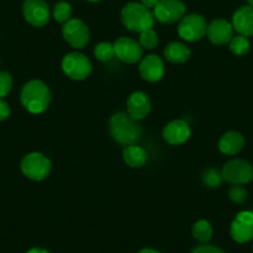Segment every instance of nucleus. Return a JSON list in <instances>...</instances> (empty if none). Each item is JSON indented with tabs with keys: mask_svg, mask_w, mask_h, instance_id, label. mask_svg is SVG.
Returning a JSON list of instances; mask_svg holds the SVG:
<instances>
[{
	"mask_svg": "<svg viewBox=\"0 0 253 253\" xmlns=\"http://www.w3.org/2000/svg\"><path fill=\"white\" fill-rule=\"evenodd\" d=\"M109 132L117 143L128 147L139 140L142 128L137 119L132 116L124 112H118L109 119Z\"/></svg>",
	"mask_w": 253,
	"mask_h": 253,
	"instance_id": "1",
	"label": "nucleus"
},
{
	"mask_svg": "<svg viewBox=\"0 0 253 253\" xmlns=\"http://www.w3.org/2000/svg\"><path fill=\"white\" fill-rule=\"evenodd\" d=\"M20 99L26 111L39 114L47 109L51 101V92L42 81L31 80L23 87Z\"/></svg>",
	"mask_w": 253,
	"mask_h": 253,
	"instance_id": "2",
	"label": "nucleus"
},
{
	"mask_svg": "<svg viewBox=\"0 0 253 253\" xmlns=\"http://www.w3.org/2000/svg\"><path fill=\"white\" fill-rule=\"evenodd\" d=\"M121 19L123 25L128 30L135 33H143L153 28L154 24V14L150 9L145 8L139 3H128L121 13Z\"/></svg>",
	"mask_w": 253,
	"mask_h": 253,
	"instance_id": "3",
	"label": "nucleus"
},
{
	"mask_svg": "<svg viewBox=\"0 0 253 253\" xmlns=\"http://www.w3.org/2000/svg\"><path fill=\"white\" fill-rule=\"evenodd\" d=\"M21 171L34 181H41L50 175L51 162L41 153H30L21 160Z\"/></svg>",
	"mask_w": 253,
	"mask_h": 253,
	"instance_id": "4",
	"label": "nucleus"
},
{
	"mask_svg": "<svg viewBox=\"0 0 253 253\" xmlns=\"http://www.w3.org/2000/svg\"><path fill=\"white\" fill-rule=\"evenodd\" d=\"M61 66L67 77L76 81L87 79L92 72V63L89 58L80 52L67 53L63 57Z\"/></svg>",
	"mask_w": 253,
	"mask_h": 253,
	"instance_id": "5",
	"label": "nucleus"
},
{
	"mask_svg": "<svg viewBox=\"0 0 253 253\" xmlns=\"http://www.w3.org/2000/svg\"><path fill=\"white\" fill-rule=\"evenodd\" d=\"M222 177L232 185H246L253 180V167L243 159L228 160L222 168Z\"/></svg>",
	"mask_w": 253,
	"mask_h": 253,
	"instance_id": "6",
	"label": "nucleus"
},
{
	"mask_svg": "<svg viewBox=\"0 0 253 253\" xmlns=\"http://www.w3.org/2000/svg\"><path fill=\"white\" fill-rule=\"evenodd\" d=\"M206 30H208V24H206L205 18L200 14L185 15L180 20L179 28H177L180 38L190 42L203 39L206 35Z\"/></svg>",
	"mask_w": 253,
	"mask_h": 253,
	"instance_id": "7",
	"label": "nucleus"
},
{
	"mask_svg": "<svg viewBox=\"0 0 253 253\" xmlns=\"http://www.w3.org/2000/svg\"><path fill=\"white\" fill-rule=\"evenodd\" d=\"M62 35L65 41L74 48L86 47L89 41V29L80 19H70L62 26Z\"/></svg>",
	"mask_w": 253,
	"mask_h": 253,
	"instance_id": "8",
	"label": "nucleus"
},
{
	"mask_svg": "<svg viewBox=\"0 0 253 253\" xmlns=\"http://www.w3.org/2000/svg\"><path fill=\"white\" fill-rule=\"evenodd\" d=\"M186 6L180 0H160L154 8V18L163 24H174L185 16Z\"/></svg>",
	"mask_w": 253,
	"mask_h": 253,
	"instance_id": "9",
	"label": "nucleus"
},
{
	"mask_svg": "<svg viewBox=\"0 0 253 253\" xmlns=\"http://www.w3.org/2000/svg\"><path fill=\"white\" fill-rule=\"evenodd\" d=\"M23 14L30 25L42 28L50 21V8L45 0H25L23 5Z\"/></svg>",
	"mask_w": 253,
	"mask_h": 253,
	"instance_id": "10",
	"label": "nucleus"
},
{
	"mask_svg": "<svg viewBox=\"0 0 253 253\" xmlns=\"http://www.w3.org/2000/svg\"><path fill=\"white\" fill-rule=\"evenodd\" d=\"M113 47L117 57L126 63H137L143 57L142 46L134 39L122 36L117 39Z\"/></svg>",
	"mask_w": 253,
	"mask_h": 253,
	"instance_id": "11",
	"label": "nucleus"
},
{
	"mask_svg": "<svg viewBox=\"0 0 253 253\" xmlns=\"http://www.w3.org/2000/svg\"><path fill=\"white\" fill-rule=\"evenodd\" d=\"M231 236L238 243H246L253 238V212L242 211L231 223Z\"/></svg>",
	"mask_w": 253,
	"mask_h": 253,
	"instance_id": "12",
	"label": "nucleus"
},
{
	"mask_svg": "<svg viewBox=\"0 0 253 253\" xmlns=\"http://www.w3.org/2000/svg\"><path fill=\"white\" fill-rule=\"evenodd\" d=\"M191 135V129L186 121L175 119L169 122L163 129V139L170 145L184 144Z\"/></svg>",
	"mask_w": 253,
	"mask_h": 253,
	"instance_id": "13",
	"label": "nucleus"
},
{
	"mask_svg": "<svg viewBox=\"0 0 253 253\" xmlns=\"http://www.w3.org/2000/svg\"><path fill=\"white\" fill-rule=\"evenodd\" d=\"M206 35L213 45H226L233 38V26L225 19H216L208 25Z\"/></svg>",
	"mask_w": 253,
	"mask_h": 253,
	"instance_id": "14",
	"label": "nucleus"
},
{
	"mask_svg": "<svg viewBox=\"0 0 253 253\" xmlns=\"http://www.w3.org/2000/svg\"><path fill=\"white\" fill-rule=\"evenodd\" d=\"M232 26L240 35L253 36V6L245 5L237 9L232 16Z\"/></svg>",
	"mask_w": 253,
	"mask_h": 253,
	"instance_id": "15",
	"label": "nucleus"
},
{
	"mask_svg": "<svg viewBox=\"0 0 253 253\" xmlns=\"http://www.w3.org/2000/svg\"><path fill=\"white\" fill-rule=\"evenodd\" d=\"M150 109H152V103L149 97L143 92H134L126 101L128 114L137 121L144 119L149 114Z\"/></svg>",
	"mask_w": 253,
	"mask_h": 253,
	"instance_id": "16",
	"label": "nucleus"
},
{
	"mask_svg": "<svg viewBox=\"0 0 253 253\" xmlns=\"http://www.w3.org/2000/svg\"><path fill=\"white\" fill-rule=\"evenodd\" d=\"M139 70L145 81L157 82L164 76V63L157 55H149L143 58Z\"/></svg>",
	"mask_w": 253,
	"mask_h": 253,
	"instance_id": "17",
	"label": "nucleus"
},
{
	"mask_svg": "<svg viewBox=\"0 0 253 253\" xmlns=\"http://www.w3.org/2000/svg\"><path fill=\"white\" fill-rule=\"evenodd\" d=\"M245 147V138L238 132H227L218 140V149L226 155H236Z\"/></svg>",
	"mask_w": 253,
	"mask_h": 253,
	"instance_id": "18",
	"label": "nucleus"
},
{
	"mask_svg": "<svg viewBox=\"0 0 253 253\" xmlns=\"http://www.w3.org/2000/svg\"><path fill=\"white\" fill-rule=\"evenodd\" d=\"M164 56L171 63H184L191 56V51L184 43L174 41L165 47Z\"/></svg>",
	"mask_w": 253,
	"mask_h": 253,
	"instance_id": "19",
	"label": "nucleus"
},
{
	"mask_svg": "<svg viewBox=\"0 0 253 253\" xmlns=\"http://www.w3.org/2000/svg\"><path fill=\"white\" fill-rule=\"evenodd\" d=\"M147 152L139 145H128L123 150V159L126 165L132 168H140L147 163Z\"/></svg>",
	"mask_w": 253,
	"mask_h": 253,
	"instance_id": "20",
	"label": "nucleus"
},
{
	"mask_svg": "<svg viewBox=\"0 0 253 253\" xmlns=\"http://www.w3.org/2000/svg\"><path fill=\"white\" fill-rule=\"evenodd\" d=\"M212 226L209 221L199 220L193 226V236L201 243H208L212 238Z\"/></svg>",
	"mask_w": 253,
	"mask_h": 253,
	"instance_id": "21",
	"label": "nucleus"
},
{
	"mask_svg": "<svg viewBox=\"0 0 253 253\" xmlns=\"http://www.w3.org/2000/svg\"><path fill=\"white\" fill-rule=\"evenodd\" d=\"M228 43H230L231 52L236 56H243L250 51V41L246 36H233Z\"/></svg>",
	"mask_w": 253,
	"mask_h": 253,
	"instance_id": "22",
	"label": "nucleus"
},
{
	"mask_svg": "<svg viewBox=\"0 0 253 253\" xmlns=\"http://www.w3.org/2000/svg\"><path fill=\"white\" fill-rule=\"evenodd\" d=\"M53 19L57 23L65 24L71 19L72 8L67 1H58L53 8Z\"/></svg>",
	"mask_w": 253,
	"mask_h": 253,
	"instance_id": "23",
	"label": "nucleus"
},
{
	"mask_svg": "<svg viewBox=\"0 0 253 253\" xmlns=\"http://www.w3.org/2000/svg\"><path fill=\"white\" fill-rule=\"evenodd\" d=\"M201 179H203L204 185H206L210 189H216V187H218L221 185L223 177L222 172L218 171L217 169H215V168H209V169H206L204 171Z\"/></svg>",
	"mask_w": 253,
	"mask_h": 253,
	"instance_id": "24",
	"label": "nucleus"
},
{
	"mask_svg": "<svg viewBox=\"0 0 253 253\" xmlns=\"http://www.w3.org/2000/svg\"><path fill=\"white\" fill-rule=\"evenodd\" d=\"M94 56L97 57V60L102 61V62H108L116 56L113 45L109 42H99L94 47Z\"/></svg>",
	"mask_w": 253,
	"mask_h": 253,
	"instance_id": "25",
	"label": "nucleus"
},
{
	"mask_svg": "<svg viewBox=\"0 0 253 253\" xmlns=\"http://www.w3.org/2000/svg\"><path fill=\"white\" fill-rule=\"evenodd\" d=\"M158 43H159V38H158L157 33L153 29H149V30H145L143 33H140L139 45L143 48L153 50V48L157 47Z\"/></svg>",
	"mask_w": 253,
	"mask_h": 253,
	"instance_id": "26",
	"label": "nucleus"
},
{
	"mask_svg": "<svg viewBox=\"0 0 253 253\" xmlns=\"http://www.w3.org/2000/svg\"><path fill=\"white\" fill-rule=\"evenodd\" d=\"M13 88V77L8 72H0V99H3L9 94Z\"/></svg>",
	"mask_w": 253,
	"mask_h": 253,
	"instance_id": "27",
	"label": "nucleus"
},
{
	"mask_svg": "<svg viewBox=\"0 0 253 253\" xmlns=\"http://www.w3.org/2000/svg\"><path fill=\"white\" fill-rule=\"evenodd\" d=\"M228 196H230V199L233 203L242 204L247 199V191L241 185H233L230 189V191H228Z\"/></svg>",
	"mask_w": 253,
	"mask_h": 253,
	"instance_id": "28",
	"label": "nucleus"
},
{
	"mask_svg": "<svg viewBox=\"0 0 253 253\" xmlns=\"http://www.w3.org/2000/svg\"><path fill=\"white\" fill-rule=\"evenodd\" d=\"M191 253H225L221 248L216 247V246L211 245H201L194 248Z\"/></svg>",
	"mask_w": 253,
	"mask_h": 253,
	"instance_id": "29",
	"label": "nucleus"
},
{
	"mask_svg": "<svg viewBox=\"0 0 253 253\" xmlns=\"http://www.w3.org/2000/svg\"><path fill=\"white\" fill-rule=\"evenodd\" d=\"M10 116V107L5 101L0 99V121H4Z\"/></svg>",
	"mask_w": 253,
	"mask_h": 253,
	"instance_id": "30",
	"label": "nucleus"
},
{
	"mask_svg": "<svg viewBox=\"0 0 253 253\" xmlns=\"http://www.w3.org/2000/svg\"><path fill=\"white\" fill-rule=\"evenodd\" d=\"M140 1H142V3H140V4H143V5H144L145 8L154 9L155 6L158 5V3H159L160 0H140Z\"/></svg>",
	"mask_w": 253,
	"mask_h": 253,
	"instance_id": "31",
	"label": "nucleus"
},
{
	"mask_svg": "<svg viewBox=\"0 0 253 253\" xmlns=\"http://www.w3.org/2000/svg\"><path fill=\"white\" fill-rule=\"evenodd\" d=\"M26 253H51V252L50 251L45 250V248L36 247V248H31V250H29Z\"/></svg>",
	"mask_w": 253,
	"mask_h": 253,
	"instance_id": "32",
	"label": "nucleus"
},
{
	"mask_svg": "<svg viewBox=\"0 0 253 253\" xmlns=\"http://www.w3.org/2000/svg\"><path fill=\"white\" fill-rule=\"evenodd\" d=\"M138 253H160L159 251L154 250V248H143L142 251H139Z\"/></svg>",
	"mask_w": 253,
	"mask_h": 253,
	"instance_id": "33",
	"label": "nucleus"
},
{
	"mask_svg": "<svg viewBox=\"0 0 253 253\" xmlns=\"http://www.w3.org/2000/svg\"><path fill=\"white\" fill-rule=\"evenodd\" d=\"M87 1H89V3H99L101 0H87Z\"/></svg>",
	"mask_w": 253,
	"mask_h": 253,
	"instance_id": "34",
	"label": "nucleus"
},
{
	"mask_svg": "<svg viewBox=\"0 0 253 253\" xmlns=\"http://www.w3.org/2000/svg\"><path fill=\"white\" fill-rule=\"evenodd\" d=\"M246 1H247V3H248V5L253 6V0H246Z\"/></svg>",
	"mask_w": 253,
	"mask_h": 253,
	"instance_id": "35",
	"label": "nucleus"
}]
</instances>
